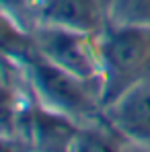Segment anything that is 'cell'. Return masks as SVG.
I'll return each instance as SVG.
<instances>
[{"label":"cell","mask_w":150,"mask_h":152,"mask_svg":"<svg viewBox=\"0 0 150 152\" xmlns=\"http://www.w3.org/2000/svg\"><path fill=\"white\" fill-rule=\"evenodd\" d=\"M10 62H15L25 72L33 95L45 107H51L76 121L95 119L103 113L99 80L80 78L58 66L37 50L35 43H31L19 58Z\"/></svg>","instance_id":"1"},{"label":"cell","mask_w":150,"mask_h":152,"mask_svg":"<svg viewBox=\"0 0 150 152\" xmlns=\"http://www.w3.org/2000/svg\"><path fill=\"white\" fill-rule=\"evenodd\" d=\"M103 111L132 86L150 78V25L109 23L97 35Z\"/></svg>","instance_id":"2"},{"label":"cell","mask_w":150,"mask_h":152,"mask_svg":"<svg viewBox=\"0 0 150 152\" xmlns=\"http://www.w3.org/2000/svg\"><path fill=\"white\" fill-rule=\"evenodd\" d=\"M35 48L45 58L56 62L58 66L70 70L72 74L99 80V43L97 35L70 31L64 27L33 23L27 27ZM101 82V80H99Z\"/></svg>","instance_id":"3"},{"label":"cell","mask_w":150,"mask_h":152,"mask_svg":"<svg viewBox=\"0 0 150 152\" xmlns=\"http://www.w3.org/2000/svg\"><path fill=\"white\" fill-rule=\"evenodd\" d=\"M33 23L101 35L109 25L107 0H27L23 10Z\"/></svg>","instance_id":"4"},{"label":"cell","mask_w":150,"mask_h":152,"mask_svg":"<svg viewBox=\"0 0 150 152\" xmlns=\"http://www.w3.org/2000/svg\"><path fill=\"white\" fill-rule=\"evenodd\" d=\"M105 117L130 140L150 146V78L138 82L109 105Z\"/></svg>","instance_id":"5"},{"label":"cell","mask_w":150,"mask_h":152,"mask_svg":"<svg viewBox=\"0 0 150 152\" xmlns=\"http://www.w3.org/2000/svg\"><path fill=\"white\" fill-rule=\"evenodd\" d=\"M27 124L31 142L41 152H70L80 132L76 119L51 107H45L43 103L31 105L27 113Z\"/></svg>","instance_id":"6"},{"label":"cell","mask_w":150,"mask_h":152,"mask_svg":"<svg viewBox=\"0 0 150 152\" xmlns=\"http://www.w3.org/2000/svg\"><path fill=\"white\" fill-rule=\"evenodd\" d=\"M125 140L127 136H124L113 126L105 117V111H103L99 124L80 126V132L70 152H124Z\"/></svg>","instance_id":"7"},{"label":"cell","mask_w":150,"mask_h":152,"mask_svg":"<svg viewBox=\"0 0 150 152\" xmlns=\"http://www.w3.org/2000/svg\"><path fill=\"white\" fill-rule=\"evenodd\" d=\"M109 23L150 25V0H107Z\"/></svg>","instance_id":"8"},{"label":"cell","mask_w":150,"mask_h":152,"mask_svg":"<svg viewBox=\"0 0 150 152\" xmlns=\"http://www.w3.org/2000/svg\"><path fill=\"white\" fill-rule=\"evenodd\" d=\"M2 4H4V10L6 12H10V15H15L19 19L23 15V10H25L27 0H2Z\"/></svg>","instance_id":"9"}]
</instances>
